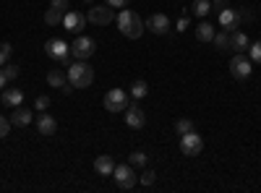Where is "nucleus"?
I'll list each match as a JSON object with an SVG mask.
<instances>
[{"mask_svg":"<svg viewBox=\"0 0 261 193\" xmlns=\"http://www.w3.org/2000/svg\"><path fill=\"white\" fill-rule=\"evenodd\" d=\"M115 21H118V29H120V34L125 39H139L144 34V29H146L141 16L136 11H130V8H120V13L115 16Z\"/></svg>","mask_w":261,"mask_h":193,"instance_id":"f257e3e1","label":"nucleus"},{"mask_svg":"<svg viewBox=\"0 0 261 193\" xmlns=\"http://www.w3.org/2000/svg\"><path fill=\"white\" fill-rule=\"evenodd\" d=\"M180 152H183L186 157H199V154L204 152V139L196 133V131L183 133V136H180Z\"/></svg>","mask_w":261,"mask_h":193,"instance_id":"6e6552de","label":"nucleus"},{"mask_svg":"<svg viewBox=\"0 0 261 193\" xmlns=\"http://www.w3.org/2000/svg\"><path fill=\"white\" fill-rule=\"evenodd\" d=\"M0 71H3V76L8 78V81H13V78H18V66H13V63H6V66H0Z\"/></svg>","mask_w":261,"mask_h":193,"instance_id":"bb28decb","label":"nucleus"},{"mask_svg":"<svg viewBox=\"0 0 261 193\" xmlns=\"http://www.w3.org/2000/svg\"><path fill=\"white\" fill-rule=\"evenodd\" d=\"M0 99H3L6 107H18L21 102H24V92L21 89H3V97Z\"/></svg>","mask_w":261,"mask_h":193,"instance_id":"6ab92c4d","label":"nucleus"},{"mask_svg":"<svg viewBox=\"0 0 261 193\" xmlns=\"http://www.w3.org/2000/svg\"><path fill=\"white\" fill-rule=\"evenodd\" d=\"M45 50H47V55L53 60H60V63H65V60H68V55H71L68 42H63V39H47L45 42Z\"/></svg>","mask_w":261,"mask_h":193,"instance_id":"9d476101","label":"nucleus"},{"mask_svg":"<svg viewBox=\"0 0 261 193\" xmlns=\"http://www.w3.org/2000/svg\"><path fill=\"white\" fill-rule=\"evenodd\" d=\"M47 84L53 89H63L65 84H68V73L65 71H58V68H53V71H47Z\"/></svg>","mask_w":261,"mask_h":193,"instance_id":"a211bd4d","label":"nucleus"},{"mask_svg":"<svg viewBox=\"0 0 261 193\" xmlns=\"http://www.w3.org/2000/svg\"><path fill=\"white\" fill-rule=\"evenodd\" d=\"M45 24H47V26H60V24H63V11H58V8H47V13H45Z\"/></svg>","mask_w":261,"mask_h":193,"instance_id":"b1692460","label":"nucleus"},{"mask_svg":"<svg viewBox=\"0 0 261 193\" xmlns=\"http://www.w3.org/2000/svg\"><path fill=\"white\" fill-rule=\"evenodd\" d=\"M248 45H251V39L246 37V32H232L230 34V50H235V52H243V50H248Z\"/></svg>","mask_w":261,"mask_h":193,"instance_id":"f3484780","label":"nucleus"},{"mask_svg":"<svg viewBox=\"0 0 261 193\" xmlns=\"http://www.w3.org/2000/svg\"><path fill=\"white\" fill-rule=\"evenodd\" d=\"M214 26L209 24V21H201V24L199 26H196V39H199V42H212L214 39Z\"/></svg>","mask_w":261,"mask_h":193,"instance_id":"aec40b11","label":"nucleus"},{"mask_svg":"<svg viewBox=\"0 0 261 193\" xmlns=\"http://www.w3.org/2000/svg\"><path fill=\"white\" fill-rule=\"evenodd\" d=\"M86 21L89 24H97V26H110L113 21H115V8H110V6H92L89 8V13H86Z\"/></svg>","mask_w":261,"mask_h":193,"instance_id":"20e7f679","label":"nucleus"},{"mask_svg":"<svg viewBox=\"0 0 261 193\" xmlns=\"http://www.w3.org/2000/svg\"><path fill=\"white\" fill-rule=\"evenodd\" d=\"M32 123V113L29 110H24V107H13V113H11V125H16V128H27Z\"/></svg>","mask_w":261,"mask_h":193,"instance_id":"dca6fc26","label":"nucleus"},{"mask_svg":"<svg viewBox=\"0 0 261 193\" xmlns=\"http://www.w3.org/2000/svg\"><path fill=\"white\" fill-rule=\"evenodd\" d=\"M230 73H232L235 81H246V78H251V73H253V63H251V58H246L243 52H235L232 60H230Z\"/></svg>","mask_w":261,"mask_h":193,"instance_id":"7ed1b4c3","label":"nucleus"},{"mask_svg":"<svg viewBox=\"0 0 261 193\" xmlns=\"http://www.w3.org/2000/svg\"><path fill=\"white\" fill-rule=\"evenodd\" d=\"M128 164H130V167H144V164H146V154H144V152H134V154L128 157Z\"/></svg>","mask_w":261,"mask_h":193,"instance_id":"cd10ccee","label":"nucleus"},{"mask_svg":"<svg viewBox=\"0 0 261 193\" xmlns=\"http://www.w3.org/2000/svg\"><path fill=\"white\" fill-rule=\"evenodd\" d=\"M94 170H97V173L99 175H113V170H115V159L110 157V154H99L97 159H94Z\"/></svg>","mask_w":261,"mask_h":193,"instance_id":"2eb2a0df","label":"nucleus"},{"mask_svg":"<svg viewBox=\"0 0 261 193\" xmlns=\"http://www.w3.org/2000/svg\"><path fill=\"white\" fill-rule=\"evenodd\" d=\"M222 11V8H227V0H212V11Z\"/></svg>","mask_w":261,"mask_h":193,"instance_id":"c9c22d12","label":"nucleus"},{"mask_svg":"<svg viewBox=\"0 0 261 193\" xmlns=\"http://www.w3.org/2000/svg\"><path fill=\"white\" fill-rule=\"evenodd\" d=\"M11 133V120H6L3 115H0V139H6Z\"/></svg>","mask_w":261,"mask_h":193,"instance_id":"473e14b6","label":"nucleus"},{"mask_svg":"<svg viewBox=\"0 0 261 193\" xmlns=\"http://www.w3.org/2000/svg\"><path fill=\"white\" fill-rule=\"evenodd\" d=\"M146 94H149V84H146L144 78H139V81L130 84V97H134V99H144Z\"/></svg>","mask_w":261,"mask_h":193,"instance_id":"5701e85b","label":"nucleus"},{"mask_svg":"<svg viewBox=\"0 0 261 193\" xmlns=\"http://www.w3.org/2000/svg\"><path fill=\"white\" fill-rule=\"evenodd\" d=\"M102 104H105L107 113H125V107H128V94H125L123 89H110V92L105 94Z\"/></svg>","mask_w":261,"mask_h":193,"instance_id":"423d86ee","label":"nucleus"},{"mask_svg":"<svg viewBox=\"0 0 261 193\" xmlns=\"http://www.w3.org/2000/svg\"><path fill=\"white\" fill-rule=\"evenodd\" d=\"M238 13H235V8H222L220 11V26L225 29V32H235L238 29Z\"/></svg>","mask_w":261,"mask_h":193,"instance_id":"4468645a","label":"nucleus"},{"mask_svg":"<svg viewBox=\"0 0 261 193\" xmlns=\"http://www.w3.org/2000/svg\"><path fill=\"white\" fill-rule=\"evenodd\" d=\"M68 84L73 89H89L94 84V68L86 60H76L68 68Z\"/></svg>","mask_w":261,"mask_h":193,"instance_id":"f03ea898","label":"nucleus"},{"mask_svg":"<svg viewBox=\"0 0 261 193\" xmlns=\"http://www.w3.org/2000/svg\"><path fill=\"white\" fill-rule=\"evenodd\" d=\"M191 131H196V128H193V120H188V118H178L175 120V133H191Z\"/></svg>","mask_w":261,"mask_h":193,"instance_id":"393cba45","label":"nucleus"},{"mask_svg":"<svg viewBox=\"0 0 261 193\" xmlns=\"http://www.w3.org/2000/svg\"><path fill=\"white\" fill-rule=\"evenodd\" d=\"M193 16H199V18H206L212 13V0H193Z\"/></svg>","mask_w":261,"mask_h":193,"instance_id":"4be33fe9","label":"nucleus"},{"mask_svg":"<svg viewBox=\"0 0 261 193\" xmlns=\"http://www.w3.org/2000/svg\"><path fill=\"white\" fill-rule=\"evenodd\" d=\"M37 131H39L42 136H53V133L58 131V120H55L53 115H47V113H39V118H37Z\"/></svg>","mask_w":261,"mask_h":193,"instance_id":"ddd939ff","label":"nucleus"},{"mask_svg":"<svg viewBox=\"0 0 261 193\" xmlns=\"http://www.w3.org/2000/svg\"><path fill=\"white\" fill-rule=\"evenodd\" d=\"M86 13H79V11H65L63 13V26L68 29V32H73V34H81L84 29H86Z\"/></svg>","mask_w":261,"mask_h":193,"instance_id":"1a4fd4ad","label":"nucleus"},{"mask_svg":"<svg viewBox=\"0 0 261 193\" xmlns=\"http://www.w3.org/2000/svg\"><path fill=\"white\" fill-rule=\"evenodd\" d=\"M94 50H97V42H94L92 37H84V34H79L76 42L71 45V55H73L76 60H89V58L94 55Z\"/></svg>","mask_w":261,"mask_h":193,"instance_id":"39448f33","label":"nucleus"},{"mask_svg":"<svg viewBox=\"0 0 261 193\" xmlns=\"http://www.w3.org/2000/svg\"><path fill=\"white\" fill-rule=\"evenodd\" d=\"M113 178H115V183H118V188H120V190H130V188H134V185L139 183V178L134 175V167H130L128 162H125V164H115Z\"/></svg>","mask_w":261,"mask_h":193,"instance_id":"0eeeda50","label":"nucleus"},{"mask_svg":"<svg viewBox=\"0 0 261 193\" xmlns=\"http://www.w3.org/2000/svg\"><path fill=\"white\" fill-rule=\"evenodd\" d=\"M188 29V16H183L180 21H178V32H186Z\"/></svg>","mask_w":261,"mask_h":193,"instance_id":"e433bc0d","label":"nucleus"},{"mask_svg":"<svg viewBox=\"0 0 261 193\" xmlns=\"http://www.w3.org/2000/svg\"><path fill=\"white\" fill-rule=\"evenodd\" d=\"M47 107H50V97H47V94H39V97L34 99V110H37V113H45Z\"/></svg>","mask_w":261,"mask_h":193,"instance_id":"c85d7f7f","label":"nucleus"},{"mask_svg":"<svg viewBox=\"0 0 261 193\" xmlns=\"http://www.w3.org/2000/svg\"><path fill=\"white\" fill-rule=\"evenodd\" d=\"M50 8H58V11H63V13H65V11L71 8V6H68V0H53V3H50Z\"/></svg>","mask_w":261,"mask_h":193,"instance_id":"72a5a7b5","label":"nucleus"},{"mask_svg":"<svg viewBox=\"0 0 261 193\" xmlns=\"http://www.w3.org/2000/svg\"><path fill=\"white\" fill-rule=\"evenodd\" d=\"M11 52H13V47L8 45V42H0V66H6V63H8Z\"/></svg>","mask_w":261,"mask_h":193,"instance_id":"c756f323","label":"nucleus"},{"mask_svg":"<svg viewBox=\"0 0 261 193\" xmlns=\"http://www.w3.org/2000/svg\"><path fill=\"white\" fill-rule=\"evenodd\" d=\"M230 34H232V32H225V29H220V32L214 34L212 42H214V47L220 50V52H227V50H230Z\"/></svg>","mask_w":261,"mask_h":193,"instance_id":"412c9836","label":"nucleus"},{"mask_svg":"<svg viewBox=\"0 0 261 193\" xmlns=\"http://www.w3.org/2000/svg\"><path fill=\"white\" fill-rule=\"evenodd\" d=\"M84 3H89V6H92V3H94V0H84Z\"/></svg>","mask_w":261,"mask_h":193,"instance_id":"58836bf2","label":"nucleus"},{"mask_svg":"<svg viewBox=\"0 0 261 193\" xmlns=\"http://www.w3.org/2000/svg\"><path fill=\"white\" fill-rule=\"evenodd\" d=\"M248 58H251V63H261V39L248 45Z\"/></svg>","mask_w":261,"mask_h":193,"instance_id":"a878e982","label":"nucleus"},{"mask_svg":"<svg viewBox=\"0 0 261 193\" xmlns=\"http://www.w3.org/2000/svg\"><path fill=\"white\" fill-rule=\"evenodd\" d=\"M6 81H8V78L3 76V71H0V92H3V89H6Z\"/></svg>","mask_w":261,"mask_h":193,"instance_id":"4c0bfd02","label":"nucleus"},{"mask_svg":"<svg viewBox=\"0 0 261 193\" xmlns=\"http://www.w3.org/2000/svg\"><path fill=\"white\" fill-rule=\"evenodd\" d=\"M154 180H157V173H154V170H144L141 178H139V183H141V185H151Z\"/></svg>","mask_w":261,"mask_h":193,"instance_id":"7c9ffc66","label":"nucleus"},{"mask_svg":"<svg viewBox=\"0 0 261 193\" xmlns=\"http://www.w3.org/2000/svg\"><path fill=\"white\" fill-rule=\"evenodd\" d=\"M105 3L110 6V8H125V6L130 3V0H105Z\"/></svg>","mask_w":261,"mask_h":193,"instance_id":"f704fd0d","label":"nucleus"},{"mask_svg":"<svg viewBox=\"0 0 261 193\" xmlns=\"http://www.w3.org/2000/svg\"><path fill=\"white\" fill-rule=\"evenodd\" d=\"M146 29H151V34H167L170 32V18L165 13H151L146 21Z\"/></svg>","mask_w":261,"mask_h":193,"instance_id":"f8f14e48","label":"nucleus"},{"mask_svg":"<svg viewBox=\"0 0 261 193\" xmlns=\"http://www.w3.org/2000/svg\"><path fill=\"white\" fill-rule=\"evenodd\" d=\"M235 13H238V21H243V24H251V21H253L251 8H241V11H235Z\"/></svg>","mask_w":261,"mask_h":193,"instance_id":"2f4dec72","label":"nucleus"},{"mask_svg":"<svg viewBox=\"0 0 261 193\" xmlns=\"http://www.w3.org/2000/svg\"><path fill=\"white\" fill-rule=\"evenodd\" d=\"M125 125H128V128H134V131H141V128L146 125V113L141 110L139 104L125 107Z\"/></svg>","mask_w":261,"mask_h":193,"instance_id":"9b49d317","label":"nucleus"}]
</instances>
